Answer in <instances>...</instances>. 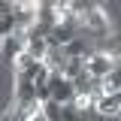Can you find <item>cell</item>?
Wrapping results in <instances>:
<instances>
[{"label":"cell","instance_id":"1","mask_svg":"<svg viewBox=\"0 0 121 121\" xmlns=\"http://www.w3.org/2000/svg\"><path fill=\"white\" fill-rule=\"evenodd\" d=\"M115 64H118V58H112V55H106V52H94L91 58H85V73H88L91 79H97V82H103V79L112 76Z\"/></svg>","mask_w":121,"mask_h":121},{"label":"cell","instance_id":"2","mask_svg":"<svg viewBox=\"0 0 121 121\" xmlns=\"http://www.w3.org/2000/svg\"><path fill=\"white\" fill-rule=\"evenodd\" d=\"M48 91H52V100L60 103V106L76 103V88H73V82L64 79V76H58V73H52V79H48Z\"/></svg>","mask_w":121,"mask_h":121},{"label":"cell","instance_id":"3","mask_svg":"<svg viewBox=\"0 0 121 121\" xmlns=\"http://www.w3.org/2000/svg\"><path fill=\"white\" fill-rule=\"evenodd\" d=\"M43 64L48 67V73L64 76V70H67L70 58H67V52H64V48H55V45H48V55H45V60H43Z\"/></svg>","mask_w":121,"mask_h":121},{"label":"cell","instance_id":"4","mask_svg":"<svg viewBox=\"0 0 121 121\" xmlns=\"http://www.w3.org/2000/svg\"><path fill=\"white\" fill-rule=\"evenodd\" d=\"M85 73V58H70V64H67V70H64V79H70V82H76L79 76Z\"/></svg>","mask_w":121,"mask_h":121},{"label":"cell","instance_id":"5","mask_svg":"<svg viewBox=\"0 0 121 121\" xmlns=\"http://www.w3.org/2000/svg\"><path fill=\"white\" fill-rule=\"evenodd\" d=\"M27 121H48V118H45V112H36V115H30Z\"/></svg>","mask_w":121,"mask_h":121}]
</instances>
